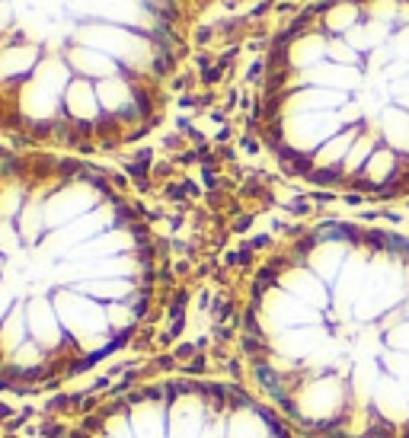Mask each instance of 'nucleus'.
I'll return each instance as SVG.
<instances>
[{
  "mask_svg": "<svg viewBox=\"0 0 409 438\" xmlns=\"http://www.w3.org/2000/svg\"><path fill=\"white\" fill-rule=\"evenodd\" d=\"M183 371H186V374H202V371H204V358H202V355H196V358H189V365L183 368Z\"/></svg>",
  "mask_w": 409,
  "mask_h": 438,
  "instance_id": "nucleus-2",
  "label": "nucleus"
},
{
  "mask_svg": "<svg viewBox=\"0 0 409 438\" xmlns=\"http://www.w3.org/2000/svg\"><path fill=\"white\" fill-rule=\"evenodd\" d=\"M0 422H10V406H7V403H0Z\"/></svg>",
  "mask_w": 409,
  "mask_h": 438,
  "instance_id": "nucleus-3",
  "label": "nucleus"
},
{
  "mask_svg": "<svg viewBox=\"0 0 409 438\" xmlns=\"http://www.w3.org/2000/svg\"><path fill=\"white\" fill-rule=\"evenodd\" d=\"M67 438H90V432H86L84 426H80V429H74V432H71V435H67Z\"/></svg>",
  "mask_w": 409,
  "mask_h": 438,
  "instance_id": "nucleus-4",
  "label": "nucleus"
},
{
  "mask_svg": "<svg viewBox=\"0 0 409 438\" xmlns=\"http://www.w3.org/2000/svg\"><path fill=\"white\" fill-rule=\"evenodd\" d=\"M253 285L243 352L310 438H409V243L323 227Z\"/></svg>",
  "mask_w": 409,
  "mask_h": 438,
  "instance_id": "nucleus-1",
  "label": "nucleus"
}]
</instances>
